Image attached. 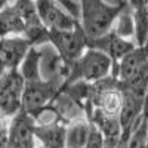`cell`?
<instances>
[{
	"instance_id": "obj_2",
	"label": "cell",
	"mask_w": 148,
	"mask_h": 148,
	"mask_svg": "<svg viewBox=\"0 0 148 148\" xmlns=\"http://www.w3.org/2000/svg\"><path fill=\"white\" fill-rule=\"evenodd\" d=\"M62 84L64 83L61 82L43 79L25 82L22 95V110L37 119L46 108L51 107L56 95L62 89Z\"/></svg>"
},
{
	"instance_id": "obj_7",
	"label": "cell",
	"mask_w": 148,
	"mask_h": 148,
	"mask_svg": "<svg viewBox=\"0 0 148 148\" xmlns=\"http://www.w3.org/2000/svg\"><path fill=\"white\" fill-rule=\"evenodd\" d=\"M31 47V43L24 36H12L0 40V77L8 70L18 68Z\"/></svg>"
},
{
	"instance_id": "obj_13",
	"label": "cell",
	"mask_w": 148,
	"mask_h": 148,
	"mask_svg": "<svg viewBox=\"0 0 148 148\" xmlns=\"http://www.w3.org/2000/svg\"><path fill=\"white\" fill-rule=\"evenodd\" d=\"M89 135V120L79 119L67 125L65 148H84Z\"/></svg>"
},
{
	"instance_id": "obj_16",
	"label": "cell",
	"mask_w": 148,
	"mask_h": 148,
	"mask_svg": "<svg viewBox=\"0 0 148 148\" xmlns=\"http://www.w3.org/2000/svg\"><path fill=\"white\" fill-rule=\"evenodd\" d=\"M10 5L14 6V9L18 12V15L25 24L27 30L33 27H39L43 25L40 22L39 14H37V6H36V0H12ZM25 30V31H27Z\"/></svg>"
},
{
	"instance_id": "obj_12",
	"label": "cell",
	"mask_w": 148,
	"mask_h": 148,
	"mask_svg": "<svg viewBox=\"0 0 148 148\" xmlns=\"http://www.w3.org/2000/svg\"><path fill=\"white\" fill-rule=\"evenodd\" d=\"M27 27L10 3L0 10V40L12 36H24Z\"/></svg>"
},
{
	"instance_id": "obj_14",
	"label": "cell",
	"mask_w": 148,
	"mask_h": 148,
	"mask_svg": "<svg viewBox=\"0 0 148 148\" xmlns=\"http://www.w3.org/2000/svg\"><path fill=\"white\" fill-rule=\"evenodd\" d=\"M40 62H42V51L40 47L33 46L28 53L25 55L24 61L21 62V65L18 67L21 76L24 77L25 82H33V80H39L42 79L40 74Z\"/></svg>"
},
{
	"instance_id": "obj_5",
	"label": "cell",
	"mask_w": 148,
	"mask_h": 148,
	"mask_svg": "<svg viewBox=\"0 0 148 148\" xmlns=\"http://www.w3.org/2000/svg\"><path fill=\"white\" fill-rule=\"evenodd\" d=\"M37 14L46 30L70 31L79 25V19L71 16L55 0H36Z\"/></svg>"
},
{
	"instance_id": "obj_21",
	"label": "cell",
	"mask_w": 148,
	"mask_h": 148,
	"mask_svg": "<svg viewBox=\"0 0 148 148\" xmlns=\"http://www.w3.org/2000/svg\"><path fill=\"white\" fill-rule=\"evenodd\" d=\"M104 148H116V145H111V144H105Z\"/></svg>"
},
{
	"instance_id": "obj_17",
	"label": "cell",
	"mask_w": 148,
	"mask_h": 148,
	"mask_svg": "<svg viewBox=\"0 0 148 148\" xmlns=\"http://www.w3.org/2000/svg\"><path fill=\"white\" fill-rule=\"evenodd\" d=\"M133 10V22H135V43L142 47L148 39V6L136 8Z\"/></svg>"
},
{
	"instance_id": "obj_10",
	"label": "cell",
	"mask_w": 148,
	"mask_h": 148,
	"mask_svg": "<svg viewBox=\"0 0 148 148\" xmlns=\"http://www.w3.org/2000/svg\"><path fill=\"white\" fill-rule=\"evenodd\" d=\"M144 105H145V98L133 93L130 90L123 89V105L119 114V121L123 130H130L142 113H144Z\"/></svg>"
},
{
	"instance_id": "obj_18",
	"label": "cell",
	"mask_w": 148,
	"mask_h": 148,
	"mask_svg": "<svg viewBox=\"0 0 148 148\" xmlns=\"http://www.w3.org/2000/svg\"><path fill=\"white\" fill-rule=\"evenodd\" d=\"M105 139L102 132L98 129L92 121H89V135H88V141H86L84 148H104Z\"/></svg>"
},
{
	"instance_id": "obj_15",
	"label": "cell",
	"mask_w": 148,
	"mask_h": 148,
	"mask_svg": "<svg viewBox=\"0 0 148 148\" xmlns=\"http://www.w3.org/2000/svg\"><path fill=\"white\" fill-rule=\"evenodd\" d=\"M113 30L119 37L126 40H133L135 42V22H133V10L129 5H126L120 10V14L117 15Z\"/></svg>"
},
{
	"instance_id": "obj_11",
	"label": "cell",
	"mask_w": 148,
	"mask_h": 148,
	"mask_svg": "<svg viewBox=\"0 0 148 148\" xmlns=\"http://www.w3.org/2000/svg\"><path fill=\"white\" fill-rule=\"evenodd\" d=\"M88 120L92 121L93 125L102 132L105 144L117 145V142L120 141L121 133H123V129L120 126L119 117H108V116L102 114L99 110L93 108L92 113L88 117Z\"/></svg>"
},
{
	"instance_id": "obj_6",
	"label": "cell",
	"mask_w": 148,
	"mask_h": 148,
	"mask_svg": "<svg viewBox=\"0 0 148 148\" xmlns=\"http://www.w3.org/2000/svg\"><path fill=\"white\" fill-rule=\"evenodd\" d=\"M37 121L33 116L21 110L18 114L9 119L8 123V138L12 148H34L36 144V130Z\"/></svg>"
},
{
	"instance_id": "obj_9",
	"label": "cell",
	"mask_w": 148,
	"mask_h": 148,
	"mask_svg": "<svg viewBox=\"0 0 148 148\" xmlns=\"http://www.w3.org/2000/svg\"><path fill=\"white\" fill-rule=\"evenodd\" d=\"M89 47L104 52L105 55H108L113 59V62H119L123 56L127 55L129 52H132L136 47V43L133 40L121 39V37H119L111 30L107 34L98 37V39L89 40Z\"/></svg>"
},
{
	"instance_id": "obj_3",
	"label": "cell",
	"mask_w": 148,
	"mask_h": 148,
	"mask_svg": "<svg viewBox=\"0 0 148 148\" xmlns=\"http://www.w3.org/2000/svg\"><path fill=\"white\" fill-rule=\"evenodd\" d=\"M47 39L49 45L55 49V52L62 59V62L68 67L73 62H76L89 47V39L82 30L80 24L70 31L47 30Z\"/></svg>"
},
{
	"instance_id": "obj_4",
	"label": "cell",
	"mask_w": 148,
	"mask_h": 148,
	"mask_svg": "<svg viewBox=\"0 0 148 148\" xmlns=\"http://www.w3.org/2000/svg\"><path fill=\"white\" fill-rule=\"evenodd\" d=\"M25 80L18 68L8 70L0 77V116L10 119L22 110Z\"/></svg>"
},
{
	"instance_id": "obj_1",
	"label": "cell",
	"mask_w": 148,
	"mask_h": 148,
	"mask_svg": "<svg viewBox=\"0 0 148 148\" xmlns=\"http://www.w3.org/2000/svg\"><path fill=\"white\" fill-rule=\"evenodd\" d=\"M113 65L114 62L108 55H105L101 51H96V49L88 47L76 62L70 65L68 76L64 84L73 82L96 83L113 74Z\"/></svg>"
},
{
	"instance_id": "obj_8",
	"label": "cell",
	"mask_w": 148,
	"mask_h": 148,
	"mask_svg": "<svg viewBox=\"0 0 148 148\" xmlns=\"http://www.w3.org/2000/svg\"><path fill=\"white\" fill-rule=\"evenodd\" d=\"M67 125L59 117L37 123L34 130L36 144L40 148H65Z\"/></svg>"
},
{
	"instance_id": "obj_20",
	"label": "cell",
	"mask_w": 148,
	"mask_h": 148,
	"mask_svg": "<svg viewBox=\"0 0 148 148\" xmlns=\"http://www.w3.org/2000/svg\"><path fill=\"white\" fill-rule=\"evenodd\" d=\"M142 49H144V51H145V52L148 53V39H147V42L144 43V46H142Z\"/></svg>"
},
{
	"instance_id": "obj_19",
	"label": "cell",
	"mask_w": 148,
	"mask_h": 148,
	"mask_svg": "<svg viewBox=\"0 0 148 148\" xmlns=\"http://www.w3.org/2000/svg\"><path fill=\"white\" fill-rule=\"evenodd\" d=\"M12 2V0H0V10H2V9H5L9 3Z\"/></svg>"
}]
</instances>
